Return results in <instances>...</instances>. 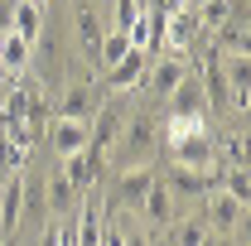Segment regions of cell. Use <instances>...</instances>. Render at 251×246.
Masks as SVG:
<instances>
[{"label":"cell","instance_id":"16","mask_svg":"<svg viewBox=\"0 0 251 246\" xmlns=\"http://www.w3.org/2000/svg\"><path fill=\"white\" fill-rule=\"evenodd\" d=\"M39 25H44V5L39 0H15V15H10V29L20 39H39Z\"/></svg>","mask_w":251,"mask_h":246},{"label":"cell","instance_id":"9","mask_svg":"<svg viewBox=\"0 0 251 246\" xmlns=\"http://www.w3.org/2000/svg\"><path fill=\"white\" fill-rule=\"evenodd\" d=\"M174 101H169V116H203V82H198V73H184L179 82H174Z\"/></svg>","mask_w":251,"mask_h":246},{"label":"cell","instance_id":"21","mask_svg":"<svg viewBox=\"0 0 251 246\" xmlns=\"http://www.w3.org/2000/svg\"><path fill=\"white\" fill-rule=\"evenodd\" d=\"M169 227H174V242H169V246H203V237H208V222H203V217L169 222Z\"/></svg>","mask_w":251,"mask_h":246},{"label":"cell","instance_id":"18","mask_svg":"<svg viewBox=\"0 0 251 246\" xmlns=\"http://www.w3.org/2000/svg\"><path fill=\"white\" fill-rule=\"evenodd\" d=\"M29 39H20V34L15 29H5L0 34V63H5V73H20V68H25V63H29Z\"/></svg>","mask_w":251,"mask_h":246},{"label":"cell","instance_id":"5","mask_svg":"<svg viewBox=\"0 0 251 246\" xmlns=\"http://www.w3.org/2000/svg\"><path fill=\"white\" fill-rule=\"evenodd\" d=\"M101 169H106V159H101V154H92L87 145H82L77 154H63V179L73 184V193H77V198L97 184V174H101Z\"/></svg>","mask_w":251,"mask_h":246},{"label":"cell","instance_id":"14","mask_svg":"<svg viewBox=\"0 0 251 246\" xmlns=\"http://www.w3.org/2000/svg\"><path fill=\"white\" fill-rule=\"evenodd\" d=\"M150 63H155V58H150ZM145 73H150V87H155V97H169V92H174V82L188 73V63H184V53H164V58H159L155 68H145Z\"/></svg>","mask_w":251,"mask_h":246},{"label":"cell","instance_id":"11","mask_svg":"<svg viewBox=\"0 0 251 246\" xmlns=\"http://www.w3.org/2000/svg\"><path fill=\"white\" fill-rule=\"evenodd\" d=\"M222 73H227V87H232V106H237V111H247V97H251L247 53H222Z\"/></svg>","mask_w":251,"mask_h":246},{"label":"cell","instance_id":"15","mask_svg":"<svg viewBox=\"0 0 251 246\" xmlns=\"http://www.w3.org/2000/svg\"><path fill=\"white\" fill-rule=\"evenodd\" d=\"M140 213L150 217V222H159V227H169V222H174V198H169L164 179H155V184L145 188V203H140Z\"/></svg>","mask_w":251,"mask_h":246},{"label":"cell","instance_id":"24","mask_svg":"<svg viewBox=\"0 0 251 246\" xmlns=\"http://www.w3.org/2000/svg\"><path fill=\"white\" fill-rule=\"evenodd\" d=\"M213 145H218V140H213ZM218 150L227 154L232 164H242V169H247V140H242V135H222V145H218Z\"/></svg>","mask_w":251,"mask_h":246},{"label":"cell","instance_id":"23","mask_svg":"<svg viewBox=\"0 0 251 246\" xmlns=\"http://www.w3.org/2000/svg\"><path fill=\"white\" fill-rule=\"evenodd\" d=\"M25 154L29 150H20L10 135H0V169H5V174H10V169H25Z\"/></svg>","mask_w":251,"mask_h":246},{"label":"cell","instance_id":"25","mask_svg":"<svg viewBox=\"0 0 251 246\" xmlns=\"http://www.w3.org/2000/svg\"><path fill=\"white\" fill-rule=\"evenodd\" d=\"M135 15H140V0H116V20H111V29H130Z\"/></svg>","mask_w":251,"mask_h":246},{"label":"cell","instance_id":"20","mask_svg":"<svg viewBox=\"0 0 251 246\" xmlns=\"http://www.w3.org/2000/svg\"><path fill=\"white\" fill-rule=\"evenodd\" d=\"M77 203V193H73V184L63 179V169L58 174H49V188H44V208H53V213H68Z\"/></svg>","mask_w":251,"mask_h":246},{"label":"cell","instance_id":"19","mask_svg":"<svg viewBox=\"0 0 251 246\" xmlns=\"http://www.w3.org/2000/svg\"><path fill=\"white\" fill-rule=\"evenodd\" d=\"M126 53H130V34H126V29L101 34V49H97V68L106 73V68H111V63H121Z\"/></svg>","mask_w":251,"mask_h":246},{"label":"cell","instance_id":"7","mask_svg":"<svg viewBox=\"0 0 251 246\" xmlns=\"http://www.w3.org/2000/svg\"><path fill=\"white\" fill-rule=\"evenodd\" d=\"M150 58H155V53H145V49H135V44H130V53H126L121 63H111V68H106V87H111V92H130V87H140V77H145Z\"/></svg>","mask_w":251,"mask_h":246},{"label":"cell","instance_id":"28","mask_svg":"<svg viewBox=\"0 0 251 246\" xmlns=\"http://www.w3.org/2000/svg\"><path fill=\"white\" fill-rule=\"evenodd\" d=\"M5 77H10V73H5V63H0V87H5Z\"/></svg>","mask_w":251,"mask_h":246},{"label":"cell","instance_id":"13","mask_svg":"<svg viewBox=\"0 0 251 246\" xmlns=\"http://www.w3.org/2000/svg\"><path fill=\"white\" fill-rule=\"evenodd\" d=\"M242 217H247V203H237L232 193H213L208 198V227H218V232H232V227H242Z\"/></svg>","mask_w":251,"mask_h":246},{"label":"cell","instance_id":"10","mask_svg":"<svg viewBox=\"0 0 251 246\" xmlns=\"http://www.w3.org/2000/svg\"><path fill=\"white\" fill-rule=\"evenodd\" d=\"M49 135V145L58 154H77L82 145H87V121H73V116H58V121L44 130Z\"/></svg>","mask_w":251,"mask_h":246},{"label":"cell","instance_id":"1","mask_svg":"<svg viewBox=\"0 0 251 246\" xmlns=\"http://www.w3.org/2000/svg\"><path fill=\"white\" fill-rule=\"evenodd\" d=\"M155 130H159V121L150 116V111H135V116L121 125V135H116V140H121L116 164H121V169L150 164V159H155V150H159V135H155Z\"/></svg>","mask_w":251,"mask_h":246},{"label":"cell","instance_id":"4","mask_svg":"<svg viewBox=\"0 0 251 246\" xmlns=\"http://www.w3.org/2000/svg\"><path fill=\"white\" fill-rule=\"evenodd\" d=\"M169 154H174V164H184V169H213L218 145H213L208 130H193V135H184V140H169Z\"/></svg>","mask_w":251,"mask_h":246},{"label":"cell","instance_id":"17","mask_svg":"<svg viewBox=\"0 0 251 246\" xmlns=\"http://www.w3.org/2000/svg\"><path fill=\"white\" fill-rule=\"evenodd\" d=\"M101 232H106V213H101V203H82V222L73 227L77 246H101Z\"/></svg>","mask_w":251,"mask_h":246},{"label":"cell","instance_id":"2","mask_svg":"<svg viewBox=\"0 0 251 246\" xmlns=\"http://www.w3.org/2000/svg\"><path fill=\"white\" fill-rule=\"evenodd\" d=\"M164 188H169V198L198 203V198H208V193L218 188V174H213V169H184V164H174V169L164 174Z\"/></svg>","mask_w":251,"mask_h":246},{"label":"cell","instance_id":"26","mask_svg":"<svg viewBox=\"0 0 251 246\" xmlns=\"http://www.w3.org/2000/svg\"><path fill=\"white\" fill-rule=\"evenodd\" d=\"M10 15H15V0H0V34L10 29Z\"/></svg>","mask_w":251,"mask_h":246},{"label":"cell","instance_id":"22","mask_svg":"<svg viewBox=\"0 0 251 246\" xmlns=\"http://www.w3.org/2000/svg\"><path fill=\"white\" fill-rule=\"evenodd\" d=\"M77 39H82V49H87V53H92V63H97V49H101V25H97L92 10H77Z\"/></svg>","mask_w":251,"mask_h":246},{"label":"cell","instance_id":"12","mask_svg":"<svg viewBox=\"0 0 251 246\" xmlns=\"http://www.w3.org/2000/svg\"><path fill=\"white\" fill-rule=\"evenodd\" d=\"M101 106V97H97V87H87V82H73L68 92H63L58 101V116H73V121H92V111Z\"/></svg>","mask_w":251,"mask_h":246},{"label":"cell","instance_id":"6","mask_svg":"<svg viewBox=\"0 0 251 246\" xmlns=\"http://www.w3.org/2000/svg\"><path fill=\"white\" fill-rule=\"evenodd\" d=\"M198 82H203V101H208L213 111H227V106H232V87H227V73H222V53H208V58H203Z\"/></svg>","mask_w":251,"mask_h":246},{"label":"cell","instance_id":"8","mask_svg":"<svg viewBox=\"0 0 251 246\" xmlns=\"http://www.w3.org/2000/svg\"><path fill=\"white\" fill-rule=\"evenodd\" d=\"M25 193H29L25 174L10 169V184H5V193H0V232H5V237H10V232L20 227V217H25Z\"/></svg>","mask_w":251,"mask_h":246},{"label":"cell","instance_id":"27","mask_svg":"<svg viewBox=\"0 0 251 246\" xmlns=\"http://www.w3.org/2000/svg\"><path fill=\"white\" fill-rule=\"evenodd\" d=\"M126 246H150V237H140V232H130V237H126Z\"/></svg>","mask_w":251,"mask_h":246},{"label":"cell","instance_id":"3","mask_svg":"<svg viewBox=\"0 0 251 246\" xmlns=\"http://www.w3.org/2000/svg\"><path fill=\"white\" fill-rule=\"evenodd\" d=\"M155 184V169L150 164H135V169H121V179L111 188V208H126V213H140L145 203V188Z\"/></svg>","mask_w":251,"mask_h":246}]
</instances>
